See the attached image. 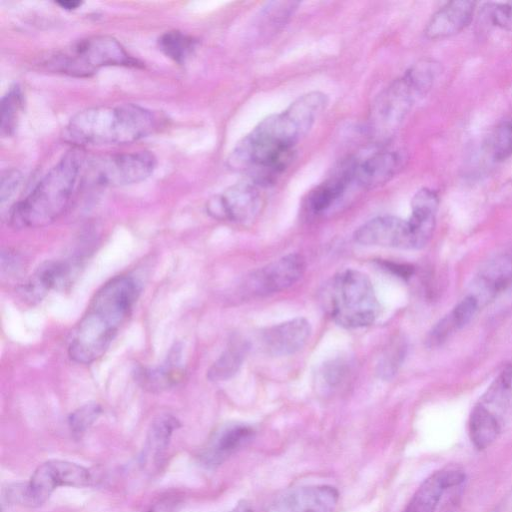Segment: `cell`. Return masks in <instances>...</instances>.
I'll return each mask as SVG.
<instances>
[{"instance_id":"4","label":"cell","mask_w":512,"mask_h":512,"mask_svg":"<svg viewBox=\"0 0 512 512\" xmlns=\"http://www.w3.org/2000/svg\"><path fill=\"white\" fill-rule=\"evenodd\" d=\"M82 158L76 151L64 155L10 212L15 228L51 224L69 208L82 173Z\"/></svg>"},{"instance_id":"3","label":"cell","mask_w":512,"mask_h":512,"mask_svg":"<svg viewBox=\"0 0 512 512\" xmlns=\"http://www.w3.org/2000/svg\"><path fill=\"white\" fill-rule=\"evenodd\" d=\"M155 126L153 113L139 105H101L75 114L63 137L78 146L128 144L146 137Z\"/></svg>"},{"instance_id":"9","label":"cell","mask_w":512,"mask_h":512,"mask_svg":"<svg viewBox=\"0 0 512 512\" xmlns=\"http://www.w3.org/2000/svg\"><path fill=\"white\" fill-rule=\"evenodd\" d=\"M155 167L156 158L149 151L105 155L90 162L86 177L99 186H125L145 180Z\"/></svg>"},{"instance_id":"2","label":"cell","mask_w":512,"mask_h":512,"mask_svg":"<svg viewBox=\"0 0 512 512\" xmlns=\"http://www.w3.org/2000/svg\"><path fill=\"white\" fill-rule=\"evenodd\" d=\"M138 293V284L129 276H117L105 283L71 333L70 358L90 364L103 356L128 318Z\"/></svg>"},{"instance_id":"38","label":"cell","mask_w":512,"mask_h":512,"mask_svg":"<svg viewBox=\"0 0 512 512\" xmlns=\"http://www.w3.org/2000/svg\"><path fill=\"white\" fill-rule=\"evenodd\" d=\"M57 4L60 5L64 9L73 10V9L78 8L81 5V2L68 0V1H58Z\"/></svg>"},{"instance_id":"6","label":"cell","mask_w":512,"mask_h":512,"mask_svg":"<svg viewBox=\"0 0 512 512\" xmlns=\"http://www.w3.org/2000/svg\"><path fill=\"white\" fill-rule=\"evenodd\" d=\"M54 72L73 77H88L107 66L138 67L133 58L115 38L95 35L81 39L51 56L46 62Z\"/></svg>"},{"instance_id":"19","label":"cell","mask_w":512,"mask_h":512,"mask_svg":"<svg viewBox=\"0 0 512 512\" xmlns=\"http://www.w3.org/2000/svg\"><path fill=\"white\" fill-rule=\"evenodd\" d=\"M254 429L246 424H229L216 431L201 453L208 466H217L248 444L254 437Z\"/></svg>"},{"instance_id":"35","label":"cell","mask_w":512,"mask_h":512,"mask_svg":"<svg viewBox=\"0 0 512 512\" xmlns=\"http://www.w3.org/2000/svg\"><path fill=\"white\" fill-rule=\"evenodd\" d=\"M20 179L21 175L16 170H9L2 173L0 190L1 202L6 201L14 194V191L19 186Z\"/></svg>"},{"instance_id":"37","label":"cell","mask_w":512,"mask_h":512,"mask_svg":"<svg viewBox=\"0 0 512 512\" xmlns=\"http://www.w3.org/2000/svg\"><path fill=\"white\" fill-rule=\"evenodd\" d=\"M229 512H254V510L248 501L241 500Z\"/></svg>"},{"instance_id":"18","label":"cell","mask_w":512,"mask_h":512,"mask_svg":"<svg viewBox=\"0 0 512 512\" xmlns=\"http://www.w3.org/2000/svg\"><path fill=\"white\" fill-rule=\"evenodd\" d=\"M476 406L502 433L512 419V366L500 373Z\"/></svg>"},{"instance_id":"24","label":"cell","mask_w":512,"mask_h":512,"mask_svg":"<svg viewBox=\"0 0 512 512\" xmlns=\"http://www.w3.org/2000/svg\"><path fill=\"white\" fill-rule=\"evenodd\" d=\"M180 347L173 348L166 362L155 369H141L137 371V380L150 391H162L175 385L181 378L182 370L179 367Z\"/></svg>"},{"instance_id":"16","label":"cell","mask_w":512,"mask_h":512,"mask_svg":"<svg viewBox=\"0 0 512 512\" xmlns=\"http://www.w3.org/2000/svg\"><path fill=\"white\" fill-rule=\"evenodd\" d=\"M476 5V2L469 0L447 2L429 19L425 36L431 40H441L462 32L472 22Z\"/></svg>"},{"instance_id":"39","label":"cell","mask_w":512,"mask_h":512,"mask_svg":"<svg viewBox=\"0 0 512 512\" xmlns=\"http://www.w3.org/2000/svg\"><path fill=\"white\" fill-rule=\"evenodd\" d=\"M146 512H169V509L161 506V507L152 508V509H150L149 511H146Z\"/></svg>"},{"instance_id":"17","label":"cell","mask_w":512,"mask_h":512,"mask_svg":"<svg viewBox=\"0 0 512 512\" xmlns=\"http://www.w3.org/2000/svg\"><path fill=\"white\" fill-rule=\"evenodd\" d=\"M405 161V154L399 150L376 152L355 164L354 180L367 189L382 186L399 173Z\"/></svg>"},{"instance_id":"27","label":"cell","mask_w":512,"mask_h":512,"mask_svg":"<svg viewBox=\"0 0 512 512\" xmlns=\"http://www.w3.org/2000/svg\"><path fill=\"white\" fill-rule=\"evenodd\" d=\"M160 50L173 61L183 64L192 55L197 41L181 31H167L158 40Z\"/></svg>"},{"instance_id":"15","label":"cell","mask_w":512,"mask_h":512,"mask_svg":"<svg viewBox=\"0 0 512 512\" xmlns=\"http://www.w3.org/2000/svg\"><path fill=\"white\" fill-rule=\"evenodd\" d=\"M464 471L445 467L429 475L417 488L401 512H435L444 492L465 481Z\"/></svg>"},{"instance_id":"20","label":"cell","mask_w":512,"mask_h":512,"mask_svg":"<svg viewBox=\"0 0 512 512\" xmlns=\"http://www.w3.org/2000/svg\"><path fill=\"white\" fill-rule=\"evenodd\" d=\"M439 206V197L435 191L422 188L412 198V212L407 219L414 249L424 247L432 237L436 214Z\"/></svg>"},{"instance_id":"11","label":"cell","mask_w":512,"mask_h":512,"mask_svg":"<svg viewBox=\"0 0 512 512\" xmlns=\"http://www.w3.org/2000/svg\"><path fill=\"white\" fill-rule=\"evenodd\" d=\"M254 182H240L230 186L207 202L208 213L219 220L247 222L258 213L261 196Z\"/></svg>"},{"instance_id":"7","label":"cell","mask_w":512,"mask_h":512,"mask_svg":"<svg viewBox=\"0 0 512 512\" xmlns=\"http://www.w3.org/2000/svg\"><path fill=\"white\" fill-rule=\"evenodd\" d=\"M328 292L329 311L338 325L360 328L377 319L380 305L366 274L346 269L333 278Z\"/></svg>"},{"instance_id":"8","label":"cell","mask_w":512,"mask_h":512,"mask_svg":"<svg viewBox=\"0 0 512 512\" xmlns=\"http://www.w3.org/2000/svg\"><path fill=\"white\" fill-rule=\"evenodd\" d=\"M92 482L90 471L73 462L48 460L39 465L27 483L8 489L7 499L24 506H40L58 487H86Z\"/></svg>"},{"instance_id":"25","label":"cell","mask_w":512,"mask_h":512,"mask_svg":"<svg viewBox=\"0 0 512 512\" xmlns=\"http://www.w3.org/2000/svg\"><path fill=\"white\" fill-rule=\"evenodd\" d=\"M248 345L245 341H234L219 356L208 370L207 377L211 381H224L235 375L241 367Z\"/></svg>"},{"instance_id":"34","label":"cell","mask_w":512,"mask_h":512,"mask_svg":"<svg viewBox=\"0 0 512 512\" xmlns=\"http://www.w3.org/2000/svg\"><path fill=\"white\" fill-rule=\"evenodd\" d=\"M479 303L477 299L472 296H466L462 299L451 311L459 329L467 325L475 315Z\"/></svg>"},{"instance_id":"26","label":"cell","mask_w":512,"mask_h":512,"mask_svg":"<svg viewBox=\"0 0 512 512\" xmlns=\"http://www.w3.org/2000/svg\"><path fill=\"white\" fill-rule=\"evenodd\" d=\"M179 426L176 418L163 414L153 420L148 431L146 451L149 456L157 460L167 448L171 435Z\"/></svg>"},{"instance_id":"5","label":"cell","mask_w":512,"mask_h":512,"mask_svg":"<svg viewBox=\"0 0 512 512\" xmlns=\"http://www.w3.org/2000/svg\"><path fill=\"white\" fill-rule=\"evenodd\" d=\"M440 73L439 64L430 58L413 64L376 98L371 111V127L380 134L392 132L413 105L431 90Z\"/></svg>"},{"instance_id":"33","label":"cell","mask_w":512,"mask_h":512,"mask_svg":"<svg viewBox=\"0 0 512 512\" xmlns=\"http://www.w3.org/2000/svg\"><path fill=\"white\" fill-rule=\"evenodd\" d=\"M458 329L459 327L450 312L431 329L426 339L427 346L437 347L441 345Z\"/></svg>"},{"instance_id":"31","label":"cell","mask_w":512,"mask_h":512,"mask_svg":"<svg viewBox=\"0 0 512 512\" xmlns=\"http://www.w3.org/2000/svg\"><path fill=\"white\" fill-rule=\"evenodd\" d=\"M101 407L97 403H87L68 417L70 430L74 435L83 434L98 419L101 414Z\"/></svg>"},{"instance_id":"1","label":"cell","mask_w":512,"mask_h":512,"mask_svg":"<svg viewBox=\"0 0 512 512\" xmlns=\"http://www.w3.org/2000/svg\"><path fill=\"white\" fill-rule=\"evenodd\" d=\"M328 98L319 91L301 95L284 111L263 119L227 158L234 171L275 178L291 162L295 144L310 131Z\"/></svg>"},{"instance_id":"36","label":"cell","mask_w":512,"mask_h":512,"mask_svg":"<svg viewBox=\"0 0 512 512\" xmlns=\"http://www.w3.org/2000/svg\"><path fill=\"white\" fill-rule=\"evenodd\" d=\"M345 374V368L343 364L340 362H331L326 365V368L323 372L324 381L330 386H335L339 384L343 379Z\"/></svg>"},{"instance_id":"10","label":"cell","mask_w":512,"mask_h":512,"mask_svg":"<svg viewBox=\"0 0 512 512\" xmlns=\"http://www.w3.org/2000/svg\"><path fill=\"white\" fill-rule=\"evenodd\" d=\"M304 270V258L298 253H290L252 272L244 286L252 296L270 295L295 284Z\"/></svg>"},{"instance_id":"28","label":"cell","mask_w":512,"mask_h":512,"mask_svg":"<svg viewBox=\"0 0 512 512\" xmlns=\"http://www.w3.org/2000/svg\"><path fill=\"white\" fill-rule=\"evenodd\" d=\"M23 105V95L19 86L11 87L1 101V134L11 135Z\"/></svg>"},{"instance_id":"12","label":"cell","mask_w":512,"mask_h":512,"mask_svg":"<svg viewBox=\"0 0 512 512\" xmlns=\"http://www.w3.org/2000/svg\"><path fill=\"white\" fill-rule=\"evenodd\" d=\"M338 490L331 485H308L278 495L265 512H334Z\"/></svg>"},{"instance_id":"30","label":"cell","mask_w":512,"mask_h":512,"mask_svg":"<svg viewBox=\"0 0 512 512\" xmlns=\"http://www.w3.org/2000/svg\"><path fill=\"white\" fill-rule=\"evenodd\" d=\"M490 150L494 160L504 161L512 156V119L502 121L493 131Z\"/></svg>"},{"instance_id":"22","label":"cell","mask_w":512,"mask_h":512,"mask_svg":"<svg viewBox=\"0 0 512 512\" xmlns=\"http://www.w3.org/2000/svg\"><path fill=\"white\" fill-rule=\"evenodd\" d=\"M512 284V250L490 260L479 272L475 287L479 300H489Z\"/></svg>"},{"instance_id":"29","label":"cell","mask_w":512,"mask_h":512,"mask_svg":"<svg viewBox=\"0 0 512 512\" xmlns=\"http://www.w3.org/2000/svg\"><path fill=\"white\" fill-rule=\"evenodd\" d=\"M406 354V343L401 338L394 339L378 364L377 373L383 379H390L398 371Z\"/></svg>"},{"instance_id":"14","label":"cell","mask_w":512,"mask_h":512,"mask_svg":"<svg viewBox=\"0 0 512 512\" xmlns=\"http://www.w3.org/2000/svg\"><path fill=\"white\" fill-rule=\"evenodd\" d=\"M311 335L308 320L297 317L266 328L260 335L264 351L273 356H287L302 349Z\"/></svg>"},{"instance_id":"21","label":"cell","mask_w":512,"mask_h":512,"mask_svg":"<svg viewBox=\"0 0 512 512\" xmlns=\"http://www.w3.org/2000/svg\"><path fill=\"white\" fill-rule=\"evenodd\" d=\"M71 265L63 261H49L42 264L24 283L20 293L25 300L36 302L48 291L64 286L70 279Z\"/></svg>"},{"instance_id":"23","label":"cell","mask_w":512,"mask_h":512,"mask_svg":"<svg viewBox=\"0 0 512 512\" xmlns=\"http://www.w3.org/2000/svg\"><path fill=\"white\" fill-rule=\"evenodd\" d=\"M354 167L355 163L345 165L335 176L310 193L308 203L313 212L320 213L327 210L344 194L348 184L354 180Z\"/></svg>"},{"instance_id":"32","label":"cell","mask_w":512,"mask_h":512,"mask_svg":"<svg viewBox=\"0 0 512 512\" xmlns=\"http://www.w3.org/2000/svg\"><path fill=\"white\" fill-rule=\"evenodd\" d=\"M485 14L495 27L512 30V1L487 3Z\"/></svg>"},{"instance_id":"13","label":"cell","mask_w":512,"mask_h":512,"mask_svg":"<svg viewBox=\"0 0 512 512\" xmlns=\"http://www.w3.org/2000/svg\"><path fill=\"white\" fill-rule=\"evenodd\" d=\"M354 240L366 246L414 249L407 220L391 215L378 216L362 224L355 231Z\"/></svg>"}]
</instances>
